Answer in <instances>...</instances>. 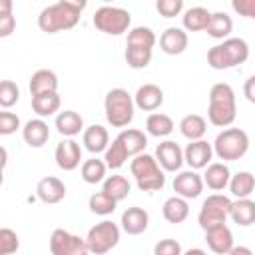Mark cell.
<instances>
[{
  "instance_id": "obj_13",
  "label": "cell",
  "mask_w": 255,
  "mask_h": 255,
  "mask_svg": "<svg viewBox=\"0 0 255 255\" xmlns=\"http://www.w3.org/2000/svg\"><path fill=\"white\" fill-rule=\"evenodd\" d=\"M155 159L163 171H179L181 165L185 163L183 149L171 139H165L155 147Z\"/></svg>"
},
{
  "instance_id": "obj_24",
  "label": "cell",
  "mask_w": 255,
  "mask_h": 255,
  "mask_svg": "<svg viewBox=\"0 0 255 255\" xmlns=\"http://www.w3.org/2000/svg\"><path fill=\"white\" fill-rule=\"evenodd\" d=\"M161 215L167 223H183L189 215V203L187 199L179 197V195H171L165 199L163 207H161Z\"/></svg>"
},
{
  "instance_id": "obj_37",
  "label": "cell",
  "mask_w": 255,
  "mask_h": 255,
  "mask_svg": "<svg viewBox=\"0 0 255 255\" xmlns=\"http://www.w3.org/2000/svg\"><path fill=\"white\" fill-rule=\"evenodd\" d=\"M116 205H118V201L112 199V197H110L108 193H104V191L92 193V195H90V201H88L90 211L96 213V215H110V213L116 211Z\"/></svg>"
},
{
  "instance_id": "obj_40",
  "label": "cell",
  "mask_w": 255,
  "mask_h": 255,
  "mask_svg": "<svg viewBox=\"0 0 255 255\" xmlns=\"http://www.w3.org/2000/svg\"><path fill=\"white\" fill-rule=\"evenodd\" d=\"M14 28H16V18L12 14V2L0 0V38L10 36Z\"/></svg>"
},
{
  "instance_id": "obj_28",
  "label": "cell",
  "mask_w": 255,
  "mask_h": 255,
  "mask_svg": "<svg viewBox=\"0 0 255 255\" xmlns=\"http://www.w3.org/2000/svg\"><path fill=\"white\" fill-rule=\"evenodd\" d=\"M229 217L241 225V227H249L255 223V201L245 197V199H237L231 203V211H229Z\"/></svg>"
},
{
  "instance_id": "obj_16",
  "label": "cell",
  "mask_w": 255,
  "mask_h": 255,
  "mask_svg": "<svg viewBox=\"0 0 255 255\" xmlns=\"http://www.w3.org/2000/svg\"><path fill=\"white\" fill-rule=\"evenodd\" d=\"M205 241H207V247L217 255H227L235 247L233 233L227 225H217V227L207 229L205 231Z\"/></svg>"
},
{
  "instance_id": "obj_10",
  "label": "cell",
  "mask_w": 255,
  "mask_h": 255,
  "mask_svg": "<svg viewBox=\"0 0 255 255\" xmlns=\"http://www.w3.org/2000/svg\"><path fill=\"white\" fill-rule=\"evenodd\" d=\"M50 253L52 255H88V243L80 235H74L66 229H54L50 235Z\"/></svg>"
},
{
  "instance_id": "obj_33",
  "label": "cell",
  "mask_w": 255,
  "mask_h": 255,
  "mask_svg": "<svg viewBox=\"0 0 255 255\" xmlns=\"http://www.w3.org/2000/svg\"><path fill=\"white\" fill-rule=\"evenodd\" d=\"M255 189V175L249 171H237L235 175H231L229 181V191L237 197V199H245L253 193Z\"/></svg>"
},
{
  "instance_id": "obj_21",
  "label": "cell",
  "mask_w": 255,
  "mask_h": 255,
  "mask_svg": "<svg viewBox=\"0 0 255 255\" xmlns=\"http://www.w3.org/2000/svg\"><path fill=\"white\" fill-rule=\"evenodd\" d=\"M82 143L90 153H102V151H106L110 147V133H108V129L104 126L94 124V126L84 129Z\"/></svg>"
},
{
  "instance_id": "obj_25",
  "label": "cell",
  "mask_w": 255,
  "mask_h": 255,
  "mask_svg": "<svg viewBox=\"0 0 255 255\" xmlns=\"http://www.w3.org/2000/svg\"><path fill=\"white\" fill-rule=\"evenodd\" d=\"M56 129L64 137H74L84 129V120L74 110H64L56 116Z\"/></svg>"
},
{
  "instance_id": "obj_43",
  "label": "cell",
  "mask_w": 255,
  "mask_h": 255,
  "mask_svg": "<svg viewBox=\"0 0 255 255\" xmlns=\"http://www.w3.org/2000/svg\"><path fill=\"white\" fill-rule=\"evenodd\" d=\"M155 8H157V12L163 18H173V16H179L181 14L183 0H157L155 2Z\"/></svg>"
},
{
  "instance_id": "obj_26",
  "label": "cell",
  "mask_w": 255,
  "mask_h": 255,
  "mask_svg": "<svg viewBox=\"0 0 255 255\" xmlns=\"http://www.w3.org/2000/svg\"><path fill=\"white\" fill-rule=\"evenodd\" d=\"M179 131L183 137H187L189 141H197V139H203L205 131H207V122L203 116L199 114H187L181 118L179 122Z\"/></svg>"
},
{
  "instance_id": "obj_39",
  "label": "cell",
  "mask_w": 255,
  "mask_h": 255,
  "mask_svg": "<svg viewBox=\"0 0 255 255\" xmlns=\"http://www.w3.org/2000/svg\"><path fill=\"white\" fill-rule=\"evenodd\" d=\"M126 62L133 70H141V68L149 66V62H151V48L126 46Z\"/></svg>"
},
{
  "instance_id": "obj_34",
  "label": "cell",
  "mask_w": 255,
  "mask_h": 255,
  "mask_svg": "<svg viewBox=\"0 0 255 255\" xmlns=\"http://www.w3.org/2000/svg\"><path fill=\"white\" fill-rule=\"evenodd\" d=\"M129 189H131V185L124 175H108L104 179V187H102V191L108 193L116 201L126 199L129 195Z\"/></svg>"
},
{
  "instance_id": "obj_29",
  "label": "cell",
  "mask_w": 255,
  "mask_h": 255,
  "mask_svg": "<svg viewBox=\"0 0 255 255\" xmlns=\"http://www.w3.org/2000/svg\"><path fill=\"white\" fill-rule=\"evenodd\" d=\"M209 18H211V12L203 6H191L185 10V14L181 16V22H183V30L187 32H199V30H205L207 24H209Z\"/></svg>"
},
{
  "instance_id": "obj_44",
  "label": "cell",
  "mask_w": 255,
  "mask_h": 255,
  "mask_svg": "<svg viewBox=\"0 0 255 255\" xmlns=\"http://www.w3.org/2000/svg\"><path fill=\"white\" fill-rule=\"evenodd\" d=\"M153 255H183V249L179 245V241L175 239H159L153 247Z\"/></svg>"
},
{
  "instance_id": "obj_11",
  "label": "cell",
  "mask_w": 255,
  "mask_h": 255,
  "mask_svg": "<svg viewBox=\"0 0 255 255\" xmlns=\"http://www.w3.org/2000/svg\"><path fill=\"white\" fill-rule=\"evenodd\" d=\"M203 177L193 171V169H187V171H179L175 177H173V191L175 195L183 197V199H195L201 195L203 191Z\"/></svg>"
},
{
  "instance_id": "obj_22",
  "label": "cell",
  "mask_w": 255,
  "mask_h": 255,
  "mask_svg": "<svg viewBox=\"0 0 255 255\" xmlns=\"http://www.w3.org/2000/svg\"><path fill=\"white\" fill-rule=\"evenodd\" d=\"M231 181V171L229 167L223 163V161H213L205 167V173H203V183L213 189V191H221L229 185Z\"/></svg>"
},
{
  "instance_id": "obj_49",
  "label": "cell",
  "mask_w": 255,
  "mask_h": 255,
  "mask_svg": "<svg viewBox=\"0 0 255 255\" xmlns=\"http://www.w3.org/2000/svg\"><path fill=\"white\" fill-rule=\"evenodd\" d=\"M183 255H207V253L203 249H199V247H191V249L183 251Z\"/></svg>"
},
{
  "instance_id": "obj_8",
  "label": "cell",
  "mask_w": 255,
  "mask_h": 255,
  "mask_svg": "<svg viewBox=\"0 0 255 255\" xmlns=\"http://www.w3.org/2000/svg\"><path fill=\"white\" fill-rule=\"evenodd\" d=\"M231 199L223 193H213L209 195L203 203H201V209H199V215H197V223L203 231L211 229V227H217V225H225L227 217H229V211H231Z\"/></svg>"
},
{
  "instance_id": "obj_35",
  "label": "cell",
  "mask_w": 255,
  "mask_h": 255,
  "mask_svg": "<svg viewBox=\"0 0 255 255\" xmlns=\"http://www.w3.org/2000/svg\"><path fill=\"white\" fill-rule=\"evenodd\" d=\"M106 169H108V165H106L104 159L92 157V159H86V161L82 163L80 173H82V179H84L86 183H92V185H94V183H100V181L106 179Z\"/></svg>"
},
{
  "instance_id": "obj_1",
  "label": "cell",
  "mask_w": 255,
  "mask_h": 255,
  "mask_svg": "<svg viewBox=\"0 0 255 255\" xmlns=\"http://www.w3.org/2000/svg\"><path fill=\"white\" fill-rule=\"evenodd\" d=\"M86 8L84 0H60L56 4L46 6L38 16V26L46 34H56L62 30H70L80 22V16Z\"/></svg>"
},
{
  "instance_id": "obj_2",
  "label": "cell",
  "mask_w": 255,
  "mask_h": 255,
  "mask_svg": "<svg viewBox=\"0 0 255 255\" xmlns=\"http://www.w3.org/2000/svg\"><path fill=\"white\" fill-rule=\"evenodd\" d=\"M237 104L235 92L229 84L217 82L209 90V106H207V120L217 128H229L235 122Z\"/></svg>"
},
{
  "instance_id": "obj_9",
  "label": "cell",
  "mask_w": 255,
  "mask_h": 255,
  "mask_svg": "<svg viewBox=\"0 0 255 255\" xmlns=\"http://www.w3.org/2000/svg\"><path fill=\"white\" fill-rule=\"evenodd\" d=\"M120 227L118 223L114 221H100L96 223L94 227H90L88 235H86V243H88V249L90 253L94 255H104L108 251H112L118 243H120Z\"/></svg>"
},
{
  "instance_id": "obj_4",
  "label": "cell",
  "mask_w": 255,
  "mask_h": 255,
  "mask_svg": "<svg viewBox=\"0 0 255 255\" xmlns=\"http://www.w3.org/2000/svg\"><path fill=\"white\" fill-rule=\"evenodd\" d=\"M129 171L141 191H159L165 185V175L157 159L149 153H139L131 159Z\"/></svg>"
},
{
  "instance_id": "obj_5",
  "label": "cell",
  "mask_w": 255,
  "mask_h": 255,
  "mask_svg": "<svg viewBox=\"0 0 255 255\" xmlns=\"http://www.w3.org/2000/svg\"><path fill=\"white\" fill-rule=\"evenodd\" d=\"M104 110H106V120L112 128H126L133 120V110H135L133 96L124 88H114L106 94Z\"/></svg>"
},
{
  "instance_id": "obj_17",
  "label": "cell",
  "mask_w": 255,
  "mask_h": 255,
  "mask_svg": "<svg viewBox=\"0 0 255 255\" xmlns=\"http://www.w3.org/2000/svg\"><path fill=\"white\" fill-rule=\"evenodd\" d=\"M187 42H189L187 32L183 28H177V26L165 28L159 36V48H161V52H165L169 56L181 54L187 48Z\"/></svg>"
},
{
  "instance_id": "obj_18",
  "label": "cell",
  "mask_w": 255,
  "mask_h": 255,
  "mask_svg": "<svg viewBox=\"0 0 255 255\" xmlns=\"http://www.w3.org/2000/svg\"><path fill=\"white\" fill-rule=\"evenodd\" d=\"M122 229L128 233V235H139L147 229L149 225V215L143 207H128L124 213H122Z\"/></svg>"
},
{
  "instance_id": "obj_7",
  "label": "cell",
  "mask_w": 255,
  "mask_h": 255,
  "mask_svg": "<svg viewBox=\"0 0 255 255\" xmlns=\"http://www.w3.org/2000/svg\"><path fill=\"white\" fill-rule=\"evenodd\" d=\"M94 26L108 34V36H120L124 32H129L131 26V14L126 8L118 6H100L94 12Z\"/></svg>"
},
{
  "instance_id": "obj_30",
  "label": "cell",
  "mask_w": 255,
  "mask_h": 255,
  "mask_svg": "<svg viewBox=\"0 0 255 255\" xmlns=\"http://www.w3.org/2000/svg\"><path fill=\"white\" fill-rule=\"evenodd\" d=\"M233 30V20L231 16H227L225 12H211V18H209V24L205 28L207 36L215 38V40H227L229 34Z\"/></svg>"
},
{
  "instance_id": "obj_41",
  "label": "cell",
  "mask_w": 255,
  "mask_h": 255,
  "mask_svg": "<svg viewBox=\"0 0 255 255\" xmlns=\"http://www.w3.org/2000/svg\"><path fill=\"white\" fill-rule=\"evenodd\" d=\"M18 247H20L18 233L10 227H2L0 229V255H12L18 251Z\"/></svg>"
},
{
  "instance_id": "obj_19",
  "label": "cell",
  "mask_w": 255,
  "mask_h": 255,
  "mask_svg": "<svg viewBox=\"0 0 255 255\" xmlns=\"http://www.w3.org/2000/svg\"><path fill=\"white\" fill-rule=\"evenodd\" d=\"M133 102L143 112H153L163 104V90L155 84H143L133 94Z\"/></svg>"
},
{
  "instance_id": "obj_42",
  "label": "cell",
  "mask_w": 255,
  "mask_h": 255,
  "mask_svg": "<svg viewBox=\"0 0 255 255\" xmlns=\"http://www.w3.org/2000/svg\"><path fill=\"white\" fill-rule=\"evenodd\" d=\"M20 100V90L12 80H2L0 84V106L2 108H12Z\"/></svg>"
},
{
  "instance_id": "obj_38",
  "label": "cell",
  "mask_w": 255,
  "mask_h": 255,
  "mask_svg": "<svg viewBox=\"0 0 255 255\" xmlns=\"http://www.w3.org/2000/svg\"><path fill=\"white\" fill-rule=\"evenodd\" d=\"M128 151H126V147L122 145V141L116 137L112 143H110V147L104 151V161H106V165L110 167V169H120L126 161H128Z\"/></svg>"
},
{
  "instance_id": "obj_15",
  "label": "cell",
  "mask_w": 255,
  "mask_h": 255,
  "mask_svg": "<svg viewBox=\"0 0 255 255\" xmlns=\"http://www.w3.org/2000/svg\"><path fill=\"white\" fill-rule=\"evenodd\" d=\"M36 195L40 201L48 203V205H54V203H60L64 197H66V185L62 179L54 177V175H48V177H42L36 185Z\"/></svg>"
},
{
  "instance_id": "obj_27",
  "label": "cell",
  "mask_w": 255,
  "mask_h": 255,
  "mask_svg": "<svg viewBox=\"0 0 255 255\" xmlns=\"http://www.w3.org/2000/svg\"><path fill=\"white\" fill-rule=\"evenodd\" d=\"M118 139L122 141V145L126 147L128 155L135 157L139 153H143L145 145H147V135L141 131V129H133V128H128V129H122L118 133Z\"/></svg>"
},
{
  "instance_id": "obj_12",
  "label": "cell",
  "mask_w": 255,
  "mask_h": 255,
  "mask_svg": "<svg viewBox=\"0 0 255 255\" xmlns=\"http://www.w3.org/2000/svg\"><path fill=\"white\" fill-rule=\"evenodd\" d=\"M54 159L58 163L60 169L64 171H74L80 161H82V147L76 139L72 137H66L62 139L58 145H56V151H54Z\"/></svg>"
},
{
  "instance_id": "obj_6",
  "label": "cell",
  "mask_w": 255,
  "mask_h": 255,
  "mask_svg": "<svg viewBox=\"0 0 255 255\" xmlns=\"http://www.w3.org/2000/svg\"><path fill=\"white\" fill-rule=\"evenodd\" d=\"M249 151V135L241 128H225L213 141V153L223 161H237Z\"/></svg>"
},
{
  "instance_id": "obj_47",
  "label": "cell",
  "mask_w": 255,
  "mask_h": 255,
  "mask_svg": "<svg viewBox=\"0 0 255 255\" xmlns=\"http://www.w3.org/2000/svg\"><path fill=\"white\" fill-rule=\"evenodd\" d=\"M243 96L247 98V102L255 104V74L245 80V84H243Z\"/></svg>"
},
{
  "instance_id": "obj_48",
  "label": "cell",
  "mask_w": 255,
  "mask_h": 255,
  "mask_svg": "<svg viewBox=\"0 0 255 255\" xmlns=\"http://www.w3.org/2000/svg\"><path fill=\"white\" fill-rule=\"evenodd\" d=\"M227 255H253V251L247 245H235Z\"/></svg>"
},
{
  "instance_id": "obj_32",
  "label": "cell",
  "mask_w": 255,
  "mask_h": 255,
  "mask_svg": "<svg viewBox=\"0 0 255 255\" xmlns=\"http://www.w3.org/2000/svg\"><path fill=\"white\" fill-rule=\"evenodd\" d=\"M173 128H175L173 120L167 114H161V112H153L145 120V129L153 137H165V135H169L173 131Z\"/></svg>"
},
{
  "instance_id": "obj_46",
  "label": "cell",
  "mask_w": 255,
  "mask_h": 255,
  "mask_svg": "<svg viewBox=\"0 0 255 255\" xmlns=\"http://www.w3.org/2000/svg\"><path fill=\"white\" fill-rule=\"evenodd\" d=\"M231 8H233L237 14L255 20V0H233V2H231Z\"/></svg>"
},
{
  "instance_id": "obj_31",
  "label": "cell",
  "mask_w": 255,
  "mask_h": 255,
  "mask_svg": "<svg viewBox=\"0 0 255 255\" xmlns=\"http://www.w3.org/2000/svg\"><path fill=\"white\" fill-rule=\"evenodd\" d=\"M60 96L58 92H50V94H40V96H32V110L38 114V118H48L54 116L60 110Z\"/></svg>"
},
{
  "instance_id": "obj_14",
  "label": "cell",
  "mask_w": 255,
  "mask_h": 255,
  "mask_svg": "<svg viewBox=\"0 0 255 255\" xmlns=\"http://www.w3.org/2000/svg\"><path fill=\"white\" fill-rule=\"evenodd\" d=\"M211 157H213V143H207L205 139L189 141L183 149V159L193 171L207 167L211 163Z\"/></svg>"
},
{
  "instance_id": "obj_36",
  "label": "cell",
  "mask_w": 255,
  "mask_h": 255,
  "mask_svg": "<svg viewBox=\"0 0 255 255\" xmlns=\"http://www.w3.org/2000/svg\"><path fill=\"white\" fill-rule=\"evenodd\" d=\"M126 46H139V48H151L155 46V34L147 26H135L128 32V42Z\"/></svg>"
},
{
  "instance_id": "obj_23",
  "label": "cell",
  "mask_w": 255,
  "mask_h": 255,
  "mask_svg": "<svg viewBox=\"0 0 255 255\" xmlns=\"http://www.w3.org/2000/svg\"><path fill=\"white\" fill-rule=\"evenodd\" d=\"M30 94L32 96H40V94H50V92H58V76L52 70H36L30 78Z\"/></svg>"
},
{
  "instance_id": "obj_20",
  "label": "cell",
  "mask_w": 255,
  "mask_h": 255,
  "mask_svg": "<svg viewBox=\"0 0 255 255\" xmlns=\"http://www.w3.org/2000/svg\"><path fill=\"white\" fill-rule=\"evenodd\" d=\"M22 137L30 147H42L50 139V128L42 118L28 120L22 128Z\"/></svg>"
},
{
  "instance_id": "obj_45",
  "label": "cell",
  "mask_w": 255,
  "mask_h": 255,
  "mask_svg": "<svg viewBox=\"0 0 255 255\" xmlns=\"http://www.w3.org/2000/svg\"><path fill=\"white\" fill-rule=\"evenodd\" d=\"M20 128V118L12 112H0V133L10 135Z\"/></svg>"
},
{
  "instance_id": "obj_3",
  "label": "cell",
  "mask_w": 255,
  "mask_h": 255,
  "mask_svg": "<svg viewBox=\"0 0 255 255\" xmlns=\"http://www.w3.org/2000/svg\"><path fill=\"white\" fill-rule=\"evenodd\" d=\"M249 58V46L243 38H227L207 50V64L213 70H229Z\"/></svg>"
}]
</instances>
